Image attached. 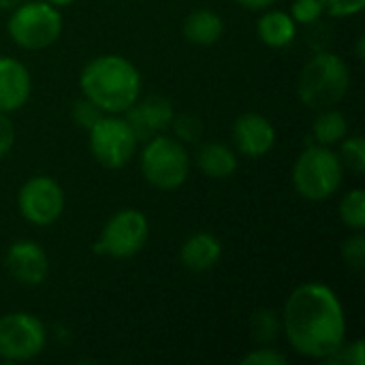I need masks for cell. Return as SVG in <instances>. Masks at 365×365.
<instances>
[{"label": "cell", "instance_id": "23", "mask_svg": "<svg viewBox=\"0 0 365 365\" xmlns=\"http://www.w3.org/2000/svg\"><path fill=\"white\" fill-rule=\"evenodd\" d=\"M325 13V6L321 0H295L291 4V17L295 24H306L312 26L314 21L321 19V15Z\"/></svg>", "mask_w": 365, "mask_h": 365}, {"label": "cell", "instance_id": "2", "mask_svg": "<svg viewBox=\"0 0 365 365\" xmlns=\"http://www.w3.org/2000/svg\"><path fill=\"white\" fill-rule=\"evenodd\" d=\"M79 86L94 107L113 115L124 113L141 96V75L137 66L115 53L90 60L79 75Z\"/></svg>", "mask_w": 365, "mask_h": 365}, {"label": "cell", "instance_id": "33", "mask_svg": "<svg viewBox=\"0 0 365 365\" xmlns=\"http://www.w3.org/2000/svg\"><path fill=\"white\" fill-rule=\"evenodd\" d=\"M364 45H365V38L361 36V38H359V43H357V56H359V60H364Z\"/></svg>", "mask_w": 365, "mask_h": 365}, {"label": "cell", "instance_id": "11", "mask_svg": "<svg viewBox=\"0 0 365 365\" xmlns=\"http://www.w3.org/2000/svg\"><path fill=\"white\" fill-rule=\"evenodd\" d=\"M6 272L26 287H36L47 278L49 272V261L45 250L30 240H19L15 242L4 257Z\"/></svg>", "mask_w": 365, "mask_h": 365}, {"label": "cell", "instance_id": "1", "mask_svg": "<svg viewBox=\"0 0 365 365\" xmlns=\"http://www.w3.org/2000/svg\"><path fill=\"white\" fill-rule=\"evenodd\" d=\"M282 329L295 353L310 359L331 357L346 340V319L338 295L321 282L297 287L287 299Z\"/></svg>", "mask_w": 365, "mask_h": 365}, {"label": "cell", "instance_id": "32", "mask_svg": "<svg viewBox=\"0 0 365 365\" xmlns=\"http://www.w3.org/2000/svg\"><path fill=\"white\" fill-rule=\"evenodd\" d=\"M24 0H0V11H13L17 4H21Z\"/></svg>", "mask_w": 365, "mask_h": 365}, {"label": "cell", "instance_id": "3", "mask_svg": "<svg viewBox=\"0 0 365 365\" xmlns=\"http://www.w3.org/2000/svg\"><path fill=\"white\" fill-rule=\"evenodd\" d=\"M349 86L351 75L346 62L331 51H319L302 68L297 94L306 107L323 111L340 103L349 92Z\"/></svg>", "mask_w": 365, "mask_h": 365}, {"label": "cell", "instance_id": "13", "mask_svg": "<svg viewBox=\"0 0 365 365\" xmlns=\"http://www.w3.org/2000/svg\"><path fill=\"white\" fill-rule=\"evenodd\" d=\"M235 148L248 158L265 156L276 143V130L261 113H242L233 124Z\"/></svg>", "mask_w": 365, "mask_h": 365}, {"label": "cell", "instance_id": "29", "mask_svg": "<svg viewBox=\"0 0 365 365\" xmlns=\"http://www.w3.org/2000/svg\"><path fill=\"white\" fill-rule=\"evenodd\" d=\"M101 115H103V111H101L98 107H94L88 98L81 101V103H77V105L73 107V118H75V122L81 124L83 128H90Z\"/></svg>", "mask_w": 365, "mask_h": 365}, {"label": "cell", "instance_id": "6", "mask_svg": "<svg viewBox=\"0 0 365 365\" xmlns=\"http://www.w3.org/2000/svg\"><path fill=\"white\" fill-rule=\"evenodd\" d=\"M62 32V15L47 0L21 2L9 19V36L24 49H45L58 41Z\"/></svg>", "mask_w": 365, "mask_h": 365}, {"label": "cell", "instance_id": "8", "mask_svg": "<svg viewBox=\"0 0 365 365\" xmlns=\"http://www.w3.org/2000/svg\"><path fill=\"white\" fill-rule=\"evenodd\" d=\"M148 233H150V225L143 212L135 207L120 210L105 222L101 237L94 244V252L113 259L135 257L145 246Z\"/></svg>", "mask_w": 365, "mask_h": 365}, {"label": "cell", "instance_id": "22", "mask_svg": "<svg viewBox=\"0 0 365 365\" xmlns=\"http://www.w3.org/2000/svg\"><path fill=\"white\" fill-rule=\"evenodd\" d=\"M252 338L259 342V344H267V342H274L278 338V331H280V319L276 312L272 310H257L255 317H252Z\"/></svg>", "mask_w": 365, "mask_h": 365}, {"label": "cell", "instance_id": "15", "mask_svg": "<svg viewBox=\"0 0 365 365\" xmlns=\"http://www.w3.org/2000/svg\"><path fill=\"white\" fill-rule=\"evenodd\" d=\"M222 257V244L212 233H195L190 235L180 250V261L190 272H207Z\"/></svg>", "mask_w": 365, "mask_h": 365}, {"label": "cell", "instance_id": "10", "mask_svg": "<svg viewBox=\"0 0 365 365\" xmlns=\"http://www.w3.org/2000/svg\"><path fill=\"white\" fill-rule=\"evenodd\" d=\"M17 207L19 214L36 227L53 225L64 212V190L49 175H34L19 188Z\"/></svg>", "mask_w": 365, "mask_h": 365}, {"label": "cell", "instance_id": "31", "mask_svg": "<svg viewBox=\"0 0 365 365\" xmlns=\"http://www.w3.org/2000/svg\"><path fill=\"white\" fill-rule=\"evenodd\" d=\"M235 2L248 11H265L276 4V0H235Z\"/></svg>", "mask_w": 365, "mask_h": 365}, {"label": "cell", "instance_id": "7", "mask_svg": "<svg viewBox=\"0 0 365 365\" xmlns=\"http://www.w3.org/2000/svg\"><path fill=\"white\" fill-rule=\"evenodd\" d=\"M90 152L105 169H122L137 150V135L124 118L113 113L101 115L88 128Z\"/></svg>", "mask_w": 365, "mask_h": 365}, {"label": "cell", "instance_id": "17", "mask_svg": "<svg viewBox=\"0 0 365 365\" xmlns=\"http://www.w3.org/2000/svg\"><path fill=\"white\" fill-rule=\"evenodd\" d=\"M297 32V24L289 13L282 11H267L259 17L257 21V34L259 38L274 49H282L293 43Z\"/></svg>", "mask_w": 365, "mask_h": 365}, {"label": "cell", "instance_id": "19", "mask_svg": "<svg viewBox=\"0 0 365 365\" xmlns=\"http://www.w3.org/2000/svg\"><path fill=\"white\" fill-rule=\"evenodd\" d=\"M312 133H314V139L319 141V145L331 148L349 135V122H346L344 113L329 107L317 115V120L312 124Z\"/></svg>", "mask_w": 365, "mask_h": 365}, {"label": "cell", "instance_id": "4", "mask_svg": "<svg viewBox=\"0 0 365 365\" xmlns=\"http://www.w3.org/2000/svg\"><path fill=\"white\" fill-rule=\"evenodd\" d=\"M344 167L327 145H308L293 165V186L308 201H325L338 192Z\"/></svg>", "mask_w": 365, "mask_h": 365}, {"label": "cell", "instance_id": "28", "mask_svg": "<svg viewBox=\"0 0 365 365\" xmlns=\"http://www.w3.org/2000/svg\"><path fill=\"white\" fill-rule=\"evenodd\" d=\"M244 365H287V357L274 349H257L252 353H248L244 359Z\"/></svg>", "mask_w": 365, "mask_h": 365}, {"label": "cell", "instance_id": "25", "mask_svg": "<svg viewBox=\"0 0 365 365\" xmlns=\"http://www.w3.org/2000/svg\"><path fill=\"white\" fill-rule=\"evenodd\" d=\"M171 124H173L175 135H178L180 141H197V139L201 137V130H203L199 118H195V115H190V113L178 115V118L173 115Z\"/></svg>", "mask_w": 365, "mask_h": 365}, {"label": "cell", "instance_id": "24", "mask_svg": "<svg viewBox=\"0 0 365 365\" xmlns=\"http://www.w3.org/2000/svg\"><path fill=\"white\" fill-rule=\"evenodd\" d=\"M342 259L355 272H361L365 267V237L359 231L342 244Z\"/></svg>", "mask_w": 365, "mask_h": 365}, {"label": "cell", "instance_id": "20", "mask_svg": "<svg viewBox=\"0 0 365 365\" xmlns=\"http://www.w3.org/2000/svg\"><path fill=\"white\" fill-rule=\"evenodd\" d=\"M340 218L349 229L361 231L365 227V192L361 188L349 190L340 201Z\"/></svg>", "mask_w": 365, "mask_h": 365}, {"label": "cell", "instance_id": "30", "mask_svg": "<svg viewBox=\"0 0 365 365\" xmlns=\"http://www.w3.org/2000/svg\"><path fill=\"white\" fill-rule=\"evenodd\" d=\"M15 143V130H13V122L9 120L6 113L0 111V158H4L11 148Z\"/></svg>", "mask_w": 365, "mask_h": 365}, {"label": "cell", "instance_id": "16", "mask_svg": "<svg viewBox=\"0 0 365 365\" xmlns=\"http://www.w3.org/2000/svg\"><path fill=\"white\" fill-rule=\"evenodd\" d=\"M197 165L199 169L212 178V180H225L235 173L237 169V156L235 152L222 143V141H207L197 152Z\"/></svg>", "mask_w": 365, "mask_h": 365}, {"label": "cell", "instance_id": "5", "mask_svg": "<svg viewBox=\"0 0 365 365\" xmlns=\"http://www.w3.org/2000/svg\"><path fill=\"white\" fill-rule=\"evenodd\" d=\"M141 173L158 190L180 188L190 173V156L180 139L154 135L141 152Z\"/></svg>", "mask_w": 365, "mask_h": 365}, {"label": "cell", "instance_id": "12", "mask_svg": "<svg viewBox=\"0 0 365 365\" xmlns=\"http://www.w3.org/2000/svg\"><path fill=\"white\" fill-rule=\"evenodd\" d=\"M126 122L135 130L137 139H152L167 126H171L173 120V105L165 96H148L143 101H135L133 107L126 111Z\"/></svg>", "mask_w": 365, "mask_h": 365}, {"label": "cell", "instance_id": "9", "mask_svg": "<svg viewBox=\"0 0 365 365\" xmlns=\"http://www.w3.org/2000/svg\"><path fill=\"white\" fill-rule=\"evenodd\" d=\"M47 331L41 319L28 312H11L0 319V359L28 361L43 353Z\"/></svg>", "mask_w": 365, "mask_h": 365}, {"label": "cell", "instance_id": "26", "mask_svg": "<svg viewBox=\"0 0 365 365\" xmlns=\"http://www.w3.org/2000/svg\"><path fill=\"white\" fill-rule=\"evenodd\" d=\"M327 364H349V365H364L365 364V344L361 340L353 344H342L331 357L325 359Z\"/></svg>", "mask_w": 365, "mask_h": 365}, {"label": "cell", "instance_id": "18", "mask_svg": "<svg viewBox=\"0 0 365 365\" xmlns=\"http://www.w3.org/2000/svg\"><path fill=\"white\" fill-rule=\"evenodd\" d=\"M222 32H225V24H222L220 15L210 9L192 11L184 19V36L192 45L210 47L220 41Z\"/></svg>", "mask_w": 365, "mask_h": 365}, {"label": "cell", "instance_id": "14", "mask_svg": "<svg viewBox=\"0 0 365 365\" xmlns=\"http://www.w3.org/2000/svg\"><path fill=\"white\" fill-rule=\"evenodd\" d=\"M30 90L28 68L11 56H0V111L11 113L21 109L30 98Z\"/></svg>", "mask_w": 365, "mask_h": 365}, {"label": "cell", "instance_id": "34", "mask_svg": "<svg viewBox=\"0 0 365 365\" xmlns=\"http://www.w3.org/2000/svg\"><path fill=\"white\" fill-rule=\"evenodd\" d=\"M49 4H53V6H66V4H71L73 0H47Z\"/></svg>", "mask_w": 365, "mask_h": 365}, {"label": "cell", "instance_id": "27", "mask_svg": "<svg viewBox=\"0 0 365 365\" xmlns=\"http://www.w3.org/2000/svg\"><path fill=\"white\" fill-rule=\"evenodd\" d=\"M321 2L331 17H351L361 13L365 6V0H321Z\"/></svg>", "mask_w": 365, "mask_h": 365}, {"label": "cell", "instance_id": "21", "mask_svg": "<svg viewBox=\"0 0 365 365\" xmlns=\"http://www.w3.org/2000/svg\"><path fill=\"white\" fill-rule=\"evenodd\" d=\"M342 167L351 169L353 173L365 171V141L364 137H344L340 141V154H338Z\"/></svg>", "mask_w": 365, "mask_h": 365}]
</instances>
